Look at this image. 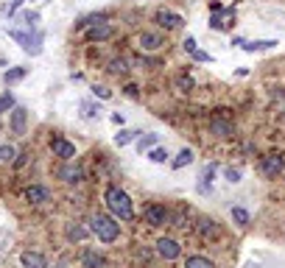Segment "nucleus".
Segmentation results:
<instances>
[{"label":"nucleus","mask_w":285,"mask_h":268,"mask_svg":"<svg viewBox=\"0 0 285 268\" xmlns=\"http://www.w3.org/2000/svg\"><path fill=\"white\" fill-rule=\"evenodd\" d=\"M123 92H126L129 98H137V84H126V87H123Z\"/></svg>","instance_id":"nucleus-41"},{"label":"nucleus","mask_w":285,"mask_h":268,"mask_svg":"<svg viewBox=\"0 0 285 268\" xmlns=\"http://www.w3.org/2000/svg\"><path fill=\"white\" fill-rule=\"evenodd\" d=\"M64 235H67V240H70V243H76V240H84V237H87V229H84L81 224H67Z\"/></svg>","instance_id":"nucleus-23"},{"label":"nucleus","mask_w":285,"mask_h":268,"mask_svg":"<svg viewBox=\"0 0 285 268\" xmlns=\"http://www.w3.org/2000/svg\"><path fill=\"white\" fill-rule=\"evenodd\" d=\"M51 151H53V157H59L62 162H70V159H76V145H73L70 140H64L62 134L51 137Z\"/></svg>","instance_id":"nucleus-4"},{"label":"nucleus","mask_w":285,"mask_h":268,"mask_svg":"<svg viewBox=\"0 0 285 268\" xmlns=\"http://www.w3.org/2000/svg\"><path fill=\"white\" fill-rule=\"evenodd\" d=\"M274 45H277V39H254V42H243L241 47L254 53V51H269V47H274Z\"/></svg>","instance_id":"nucleus-20"},{"label":"nucleus","mask_w":285,"mask_h":268,"mask_svg":"<svg viewBox=\"0 0 285 268\" xmlns=\"http://www.w3.org/2000/svg\"><path fill=\"white\" fill-rule=\"evenodd\" d=\"M22 22H26L28 28H37V22H39V14H37V11H26V14H22Z\"/></svg>","instance_id":"nucleus-34"},{"label":"nucleus","mask_w":285,"mask_h":268,"mask_svg":"<svg viewBox=\"0 0 285 268\" xmlns=\"http://www.w3.org/2000/svg\"><path fill=\"white\" fill-rule=\"evenodd\" d=\"M9 123H11V132H14V134H26V126H28V109H22V106H14V109H11Z\"/></svg>","instance_id":"nucleus-13"},{"label":"nucleus","mask_w":285,"mask_h":268,"mask_svg":"<svg viewBox=\"0 0 285 268\" xmlns=\"http://www.w3.org/2000/svg\"><path fill=\"white\" fill-rule=\"evenodd\" d=\"M132 64H137V67H159V62H157V59H148V56H137Z\"/></svg>","instance_id":"nucleus-33"},{"label":"nucleus","mask_w":285,"mask_h":268,"mask_svg":"<svg viewBox=\"0 0 285 268\" xmlns=\"http://www.w3.org/2000/svg\"><path fill=\"white\" fill-rule=\"evenodd\" d=\"M157 254L171 263V260H176L182 254V246L174 240V237H159V240H157Z\"/></svg>","instance_id":"nucleus-10"},{"label":"nucleus","mask_w":285,"mask_h":268,"mask_svg":"<svg viewBox=\"0 0 285 268\" xmlns=\"http://www.w3.org/2000/svg\"><path fill=\"white\" fill-rule=\"evenodd\" d=\"M212 176H216V165H207V168L201 170V176H199V193L201 196H207L212 190Z\"/></svg>","instance_id":"nucleus-16"},{"label":"nucleus","mask_w":285,"mask_h":268,"mask_svg":"<svg viewBox=\"0 0 285 268\" xmlns=\"http://www.w3.org/2000/svg\"><path fill=\"white\" fill-rule=\"evenodd\" d=\"M142 218H146L148 226H165L171 221V212L165 210L162 204H148L146 210H142Z\"/></svg>","instance_id":"nucleus-6"},{"label":"nucleus","mask_w":285,"mask_h":268,"mask_svg":"<svg viewBox=\"0 0 285 268\" xmlns=\"http://www.w3.org/2000/svg\"><path fill=\"white\" fill-rule=\"evenodd\" d=\"M154 20H157L159 28H165V31H174V28H182V14H176V11H168V9H159L157 14H154Z\"/></svg>","instance_id":"nucleus-9"},{"label":"nucleus","mask_w":285,"mask_h":268,"mask_svg":"<svg viewBox=\"0 0 285 268\" xmlns=\"http://www.w3.org/2000/svg\"><path fill=\"white\" fill-rule=\"evenodd\" d=\"M190 162H193V151H190V148H182V151L176 154V159H174L171 165L179 170V168H185V165H190Z\"/></svg>","instance_id":"nucleus-26"},{"label":"nucleus","mask_w":285,"mask_h":268,"mask_svg":"<svg viewBox=\"0 0 285 268\" xmlns=\"http://www.w3.org/2000/svg\"><path fill=\"white\" fill-rule=\"evenodd\" d=\"M224 176H227V182H229V184L241 182V170H238V168H227V170H224Z\"/></svg>","instance_id":"nucleus-37"},{"label":"nucleus","mask_w":285,"mask_h":268,"mask_svg":"<svg viewBox=\"0 0 285 268\" xmlns=\"http://www.w3.org/2000/svg\"><path fill=\"white\" fill-rule=\"evenodd\" d=\"M196 232H199L201 240H218V237H221V226L212 221V218H199Z\"/></svg>","instance_id":"nucleus-11"},{"label":"nucleus","mask_w":285,"mask_h":268,"mask_svg":"<svg viewBox=\"0 0 285 268\" xmlns=\"http://www.w3.org/2000/svg\"><path fill=\"white\" fill-rule=\"evenodd\" d=\"M9 37L14 39L17 45L22 47L26 53H31V56H39L42 53V34L34 31V28H28V31H20V28H11Z\"/></svg>","instance_id":"nucleus-3"},{"label":"nucleus","mask_w":285,"mask_h":268,"mask_svg":"<svg viewBox=\"0 0 285 268\" xmlns=\"http://www.w3.org/2000/svg\"><path fill=\"white\" fill-rule=\"evenodd\" d=\"M221 9H224V6L218 3V0H212V3H210V11H212V14H216V11H221Z\"/></svg>","instance_id":"nucleus-43"},{"label":"nucleus","mask_w":285,"mask_h":268,"mask_svg":"<svg viewBox=\"0 0 285 268\" xmlns=\"http://www.w3.org/2000/svg\"><path fill=\"white\" fill-rule=\"evenodd\" d=\"M174 87L179 89V92H193V89H196V81H193V76L182 73V76H176V79H174Z\"/></svg>","instance_id":"nucleus-22"},{"label":"nucleus","mask_w":285,"mask_h":268,"mask_svg":"<svg viewBox=\"0 0 285 268\" xmlns=\"http://www.w3.org/2000/svg\"><path fill=\"white\" fill-rule=\"evenodd\" d=\"M148 159H151V162H157V165H162V162H168V151H165V148H159V145H154L151 151H148Z\"/></svg>","instance_id":"nucleus-28"},{"label":"nucleus","mask_w":285,"mask_h":268,"mask_svg":"<svg viewBox=\"0 0 285 268\" xmlns=\"http://www.w3.org/2000/svg\"><path fill=\"white\" fill-rule=\"evenodd\" d=\"M26 199L31 201V204H48V201H51V190L42 187V184H31V187L26 190Z\"/></svg>","instance_id":"nucleus-14"},{"label":"nucleus","mask_w":285,"mask_h":268,"mask_svg":"<svg viewBox=\"0 0 285 268\" xmlns=\"http://www.w3.org/2000/svg\"><path fill=\"white\" fill-rule=\"evenodd\" d=\"M182 47H185L187 53H196V51H199V47H196V39H193V37H187L185 42H182Z\"/></svg>","instance_id":"nucleus-39"},{"label":"nucleus","mask_w":285,"mask_h":268,"mask_svg":"<svg viewBox=\"0 0 285 268\" xmlns=\"http://www.w3.org/2000/svg\"><path fill=\"white\" fill-rule=\"evenodd\" d=\"M282 115H285V109H282Z\"/></svg>","instance_id":"nucleus-45"},{"label":"nucleus","mask_w":285,"mask_h":268,"mask_svg":"<svg viewBox=\"0 0 285 268\" xmlns=\"http://www.w3.org/2000/svg\"><path fill=\"white\" fill-rule=\"evenodd\" d=\"M59 179H62L64 184H79V182H84V168L70 159V162H64L62 168H59Z\"/></svg>","instance_id":"nucleus-8"},{"label":"nucleus","mask_w":285,"mask_h":268,"mask_svg":"<svg viewBox=\"0 0 285 268\" xmlns=\"http://www.w3.org/2000/svg\"><path fill=\"white\" fill-rule=\"evenodd\" d=\"M210 132L216 137H232V123L221 120V117H212V120H210Z\"/></svg>","instance_id":"nucleus-17"},{"label":"nucleus","mask_w":285,"mask_h":268,"mask_svg":"<svg viewBox=\"0 0 285 268\" xmlns=\"http://www.w3.org/2000/svg\"><path fill=\"white\" fill-rule=\"evenodd\" d=\"M232 221L238 226H249V212L243 207H232Z\"/></svg>","instance_id":"nucleus-30"},{"label":"nucleus","mask_w":285,"mask_h":268,"mask_svg":"<svg viewBox=\"0 0 285 268\" xmlns=\"http://www.w3.org/2000/svg\"><path fill=\"white\" fill-rule=\"evenodd\" d=\"M26 73H28V67H9V70H6V76H3V81H6V84H17V81L26 79Z\"/></svg>","instance_id":"nucleus-25"},{"label":"nucleus","mask_w":285,"mask_h":268,"mask_svg":"<svg viewBox=\"0 0 285 268\" xmlns=\"http://www.w3.org/2000/svg\"><path fill=\"white\" fill-rule=\"evenodd\" d=\"M134 137H140L137 129H121V132L115 134V145H121V148H123V145H129Z\"/></svg>","instance_id":"nucleus-24"},{"label":"nucleus","mask_w":285,"mask_h":268,"mask_svg":"<svg viewBox=\"0 0 285 268\" xmlns=\"http://www.w3.org/2000/svg\"><path fill=\"white\" fill-rule=\"evenodd\" d=\"M282 165H285V159H282V154H277V151L266 154V157L260 159V170H263V176H269V179L280 176L282 174Z\"/></svg>","instance_id":"nucleus-5"},{"label":"nucleus","mask_w":285,"mask_h":268,"mask_svg":"<svg viewBox=\"0 0 285 268\" xmlns=\"http://www.w3.org/2000/svg\"><path fill=\"white\" fill-rule=\"evenodd\" d=\"M17 148L14 145H0V162H14Z\"/></svg>","instance_id":"nucleus-32"},{"label":"nucleus","mask_w":285,"mask_h":268,"mask_svg":"<svg viewBox=\"0 0 285 268\" xmlns=\"http://www.w3.org/2000/svg\"><path fill=\"white\" fill-rule=\"evenodd\" d=\"M185 268H216V263L210 257H201V254H190L185 260Z\"/></svg>","instance_id":"nucleus-21"},{"label":"nucleus","mask_w":285,"mask_h":268,"mask_svg":"<svg viewBox=\"0 0 285 268\" xmlns=\"http://www.w3.org/2000/svg\"><path fill=\"white\" fill-rule=\"evenodd\" d=\"M28 157H31V154H28V151L17 154V157H14V168H22V165H26V162H28Z\"/></svg>","instance_id":"nucleus-38"},{"label":"nucleus","mask_w":285,"mask_h":268,"mask_svg":"<svg viewBox=\"0 0 285 268\" xmlns=\"http://www.w3.org/2000/svg\"><path fill=\"white\" fill-rule=\"evenodd\" d=\"M81 112H84V117H98L101 115V106L92 104V101H81Z\"/></svg>","instance_id":"nucleus-31"},{"label":"nucleus","mask_w":285,"mask_h":268,"mask_svg":"<svg viewBox=\"0 0 285 268\" xmlns=\"http://www.w3.org/2000/svg\"><path fill=\"white\" fill-rule=\"evenodd\" d=\"M137 45H140V51L151 53V51H159V47L165 45V37H162V34H157V31H142L137 37Z\"/></svg>","instance_id":"nucleus-12"},{"label":"nucleus","mask_w":285,"mask_h":268,"mask_svg":"<svg viewBox=\"0 0 285 268\" xmlns=\"http://www.w3.org/2000/svg\"><path fill=\"white\" fill-rule=\"evenodd\" d=\"M22 3H26V0H11V3H6L3 14H6V17H11V14H14V11L20 9V6H22Z\"/></svg>","instance_id":"nucleus-36"},{"label":"nucleus","mask_w":285,"mask_h":268,"mask_svg":"<svg viewBox=\"0 0 285 268\" xmlns=\"http://www.w3.org/2000/svg\"><path fill=\"white\" fill-rule=\"evenodd\" d=\"M129 64H132V62H129L126 56H115V59L109 62V67H106V70H109L112 76H123V73L129 70Z\"/></svg>","instance_id":"nucleus-19"},{"label":"nucleus","mask_w":285,"mask_h":268,"mask_svg":"<svg viewBox=\"0 0 285 268\" xmlns=\"http://www.w3.org/2000/svg\"><path fill=\"white\" fill-rule=\"evenodd\" d=\"M92 95H95V98H101V101H106V98H112V89H106V87L95 84V87H92Z\"/></svg>","instance_id":"nucleus-35"},{"label":"nucleus","mask_w":285,"mask_h":268,"mask_svg":"<svg viewBox=\"0 0 285 268\" xmlns=\"http://www.w3.org/2000/svg\"><path fill=\"white\" fill-rule=\"evenodd\" d=\"M159 142V137L157 134H140V142H137V151L142 154V151H151L154 145Z\"/></svg>","instance_id":"nucleus-27"},{"label":"nucleus","mask_w":285,"mask_h":268,"mask_svg":"<svg viewBox=\"0 0 285 268\" xmlns=\"http://www.w3.org/2000/svg\"><path fill=\"white\" fill-rule=\"evenodd\" d=\"M104 201L109 207V212L117 218V221H132L134 218V207H132V199H129L126 190H121L117 184H109L104 190Z\"/></svg>","instance_id":"nucleus-1"},{"label":"nucleus","mask_w":285,"mask_h":268,"mask_svg":"<svg viewBox=\"0 0 285 268\" xmlns=\"http://www.w3.org/2000/svg\"><path fill=\"white\" fill-rule=\"evenodd\" d=\"M190 56H193L196 62H210V59H212L210 53H204V51H196V53H190Z\"/></svg>","instance_id":"nucleus-40"},{"label":"nucleus","mask_w":285,"mask_h":268,"mask_svg":"<svg viewBox=\"0 0 285 268\" xmlns=\"http://www.w3.org/2000/svg\"><path fill=\"white\" fill-rule=\"evenodd\" d=\"M81 265H84V268H104V265H106V260L101 257L98 252H92V249H87V252L81 254Z\"/></svg>","instance_id":"nucleus-18"},{"label":"nucleus","mask_w":285,"mask_h":268,"mask_svg":"<svg viewBox=\"0 0 285 268\" xmlns=\"http://www.w3.org/2000/svg\"><path fill=\"white\" fill-rule=\"evenodd\" d=\"M14 106H17V101H14V95H11V92L0 95V115H3V112H11Z\"/></svg>","instance_id":"nucleus-29"},{"label":"nucleus","mask_w":285,"mask_h":268,"mask_svg":"<svg viewBox=\"0 0 285 268\" xmlns=\"http://www.w3.org/2000/svg\"><path fill=\"white\" fill-rule=\"evenodd\" d=\"M0 67H6V59H0Z\"/></svg>","instance_id":"nucleus-44"},{"label":"nucleus","mask_w":285,"mask_h":268,"mask_svg":"<svg viewBox=\"0 0 285 268\" xmlns=\"http://www.w3.org/2000/svg\"><path fill=\"white\" fill-rule=\"evenodd\" d=\"M109 120H112V123H115V126H123V115H121V112H115V115H112V117H109Z\"/></svg>","instance_id":"nucleus-42"},{"label":"nucleus","mask_w":285,"mask_h":268,"mask_svg":"<svg viewBox=\"0 0 285 268\" xmlns=\"http://www.w3.org/2000/svg\"><path fill=\"white\" fill-rule=\"evenodd\" d=\"M20 263H22V268H48L45 254H39V252H22Z\"/></svg>","instance_id":"nucleus-15"},{"label":"nucleus","mask_w":285,"mask_h":268,"mask_svg":"<svg viewBox=\"0 0 285 268\" xmlns=\"http://www.w3.org/2000/svg\"><path fill=\"white\" fill-rule=\"evenodd\" d=\"M84 37H87V42H106V39H112V37H115V28H112L109 26V22H95V26H87V34H84Z\"/></svg>","instance_id":"nucleus-7"},{"label":"nucleus","mask_w":285,"mask_h":268,"mask_svg":"<svg viewBox=\"0 0 285 268\" xmlns=\"http://www.w3.org/2000/svg\"><path fill=\"white\" fill-rule=\"evenodd\" d=\"M90 232L101 243H115L117 237H121V224H117L115 215L98 212V215H92V221H90Z\"/></svg>","instance_id":"nucleus-2"}]
</instances>
